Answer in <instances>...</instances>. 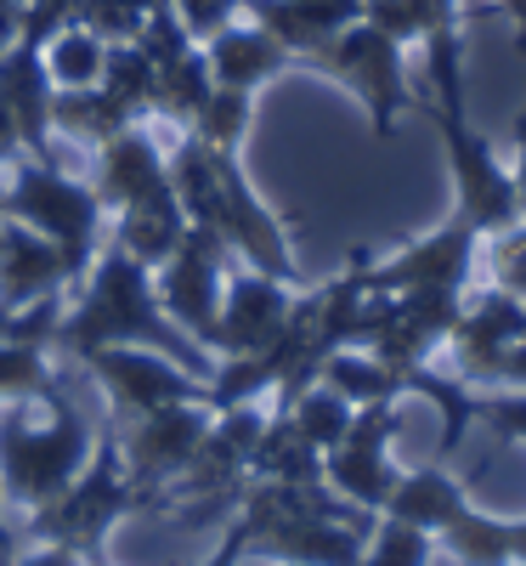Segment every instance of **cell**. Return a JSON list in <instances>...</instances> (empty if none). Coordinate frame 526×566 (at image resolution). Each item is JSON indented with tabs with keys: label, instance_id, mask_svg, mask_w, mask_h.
<instances>
[{
	"label": "cell",
	"instance_id": "obj_2",
	"mask_svg": "<svg viewBox=\"0 0 526 566\" xmlns=\"http://www.w3.org/2000/svg\"><path fill=\"white\" fill-rule=\"evenodd\" d=\"M141 510H159V499L130 482L125 453H119V431L108 419L97 431V442H91V459H85L80 476L57 499L29 510V533H34V544H63V549H74L97 566L103 549H108V533L125 515H141Z\"/></svg>",
	"mask_w": 526,
	"mask_h": 566
},
{
	"label": "cell",
	"instance_id": "obj_25",
	"mask_svg": "<svg viewBox=\"0 0 526 566\" xmlns=\"http://www.w3.org/2000/svg\"><path fill=\"white\" fill-rule=\"evenodd\" d=\"M125 125H136L103 85H57L52 97V136H69L74 148H103L108 136H119Z\"/></svg>",
	"mask_w": 526,
	"mask_h": 566
},
{
	"label": "cell",
	"instance_id": "obj_17",
	"mask_svg": "<svg viewBox=\"0 0 526 566\" xmlns=\"http://www.w3.org/2000/svg\"><path fill=\"white\" fill-rule=\"evenodd\" d=\"M74 283L80 277H74L69 255L52 239H40V232H29L23 221L7 216V227H0V312H18L45 295H69Z\"/></svg>",
	"mask_w": 526,
	"mask_h": 566
},
{
	"label": "cell",
	"instance_id": "obj_28",
	"mask_svg": "<svg viewBox=\"0 0 526 566\" xmlns=\"http://www.w3.org/2000/svg\"><path fill=\"white\" fill-rule=\"evenodd\" d=\"M250 125H255V91H232V85H215L199 119L187 125L204 148L215 154H244V142H250Z\"/></svg>",
	"mask_w": 526,
	"mask_h": 566
},
{
	"label": "cell",
	"instance_id": "obj_27",
	"mask_svg": "<svg viewBox=\"0 0 526 566\" xmlns=\"http://www.w3.org/2000/svg\"><path fill=\"white\" fill-rule=\"evenodd\" d=\"M277 413L290 419V424H295V431H301L317 453H328L334 442H340V437L351 431V419H357V408H351L340 391H328L323 380H312L306 391H295V397L283 402Z\"/></svg>",
	"mask_w": 526,
	"mask_h": 566
},
{
	"label": "cell",
	"instance_id": "obj_47",
	"mask_svg": "<svg viewBox=\"0 0 526 566\" xmlns=\"http://www.w3.org/2000/svg\"><path fill=\"white\" fill-rule=\"evenodd\" d=\"M0 7H18V0H0Z\"/></svg>",
	"mask_w": 526,
	"mask_h": 566
},
{
	"label": "cell",
	"instance_id": "obj_6",
	"mask_svg": "<svg viewBox=\"0 0 526 566\" xmlns=\"http://www.w3.org/2000/svg\"><path fill=\"white\" fill-rule=\"evenodd\" d=\"M430 119L442 130V148H448V176H453V216H464L482 239L515 227L520 205H515V176L498 159L493 136H482L470 125L464 108H436L430 103Z\"/></svg>",
	"mask_w": 526,
	"mask_h": 566
},
{
	"label": "cell",
	"instance_id": "obj_35",
	"mask_svg": "<svg viewBox=\"0 0 526 566\" xmlns=\"http://www.w3.org/2000/svg\"><path fill=\"white\" fill-rule=\"evenodd\" d=\"M136 45H141V57H148L154 69H165V63H176V57H187L199 45V34L187 29L181 18H176V7H159L154 18H141V29L130 34Z\"/></svg>",
	"mask_w": 526,
	"mask_h": 566
},
{
	"label": "cell",
	"instance_id": "obj_30",
	"mask_svg": "<svg viewBox=\"0 0 526 566\" xmlns=\"http://www.w3.org/2000/svg\"><path fill=\"white\" fill-rule=\"evenodd\" d=\"M154 80H159V69L141 57V45L136 40H114L108 45V63H103V91L130 114V119H148V103H154Z\"/></svg>",
	"mask_w": 526,
	"mask_h": 566
},
{
	"label": "cell",
	"instance_id": "obj_16",
	"mask_svg": "<svg viewBox=\"0 0 526 566\" xmlns=\"http://www.w3.org/2000/svg\"><path fill=\"white\" fill-rule=\"evenodd\" d=\"M526 335V301H515L509 290H487L470 295L453 335H448V363H453V380L464 386H493V374L504 363V352Z\"/></svg>",
	"mask_w": 526,
	"mask_h": 566
},
{
	"label": "cell",
	"instance_id": "obj_5",
	"mask_svg": "<svg viewBox=\"0 0 526 566\" xmlns=\"http://www.w3.org/2000/svg\"><path fill=\"white\" fill-rule=\"evenodd\" d=\"M312 69H323L340 91L362 103L368 125L379 142L397 136V119L413 108V85H408V45H397L391 34H379L374 23H351L340 29L323 52L312 57Z\"/></svg>",
	"mask_w": 526,
	"mask_h": 566
},
{
	"label": "cell",
	"instance_id": "obj_40",
	"mask_svg": "<svg viewBox=\"0 0 526 566\" xmlns=\"http://www.w3.org/2000/svg\"><path fill=\"white\" fill-rule=\"evenodd\" d=\"M509 176H515V205H520V221H526V103L515 114V165H509Z\"/></svg>",
	"mask_w": 526,
	"mask_h": 566
},
{
	"label": "cell",
	"instance_id": "obj_15",
	"mask_svg": "<svg viewBox=\"0 0 526 566\" xmlns=\"http://www.w3.org/2000/svg\"><path fill=\"white\" fill-rule=\"evenodd\" d=\"M290 306H295V283H277L255 266L227 272L221 312H215V328H210V357L266 352L283 335V323H290Z\"/></svg>",
	"mask_w": 526,
	"mask_h": 566
},
{
	"label": "cell",
	"instance_id": "obj_12",
	"mask_svg": "<svg viewBox=\"0 0 526 566\" xmlns=\"http://www.w3.org/2000/svg\"><path fill=\"white\" fill-rule=\"evenodd\" d=\"M475 261H482V232L464 216H448L442 227L419 232L413 244L368 261V290L374 295H402V290H464Z\"/></svg>",
	"mask_w": 526,
	"mask_h": 566
},
{
	"label": "cell",
	"instance_id": "obj_8",
	"mask_svg": "<svg viewBox=\"0 0 526 566\" xmlns=\"http://www.w3.org/2000/svg\"><path fill=\"white\" fill-rule=\"evenodd\" d=\"M215 232L227 239L232 261H244L277 283H295V290H306V272L295 261V244L290 232H283L277 210L255 193L250 170L238 165V154H221V210H215Z\"/></svg>",
	"mask_w": 526,
	"mask_h": 566
},
{
	"label": "cell",
	"instance_id": "obj_19",
	"mask_svg": "<svg viewBox=\"0 0 526 566\" xmlns=\"http://www.w3.org/2000/svg\"><path fill=\"white\" fill-rule=\"evenodd\" d=\"M250 23H261L295 63H312L323 45L362 18V0H250Z\"/></svg>",
	"mask_w": 526,
	"mask_h": 566
},
{
	"label": "cell",
	"instance_id": "obj_29",
	"mask_svg": "<svg viewBox=\"0 0 526 566\" xmlns=\"http://www.w3.org/2000/svg\"><path fill=\"white\" fill-rule=\"evenodd\" d=\"M40 57H45V74H52V85H97L103 80V63H108V40L103 34H91L80 23H69L63 34H52L40 45Z\"/></svg>",
	"mask_w": 526,
	"mask_h": 566
},
{
	"label": "cell",
	"instance_id": "obj_10",
	"mask_svg": "<svg viewBox=\"0 0 526 566\" xmlns=\"http://www.w3.org/2000/svg\"><path fill=\"white\" fill-rule=\"evenodd\" d=\"M80 368L103 386L114 424H125L136 413H154L165 402H193V397L204 402L199 374H187L181 363H170L165 352H148V346H103V352L80 357Z\"/></svg>",
	"mask_w": 526,
	"mask_h": 566
},
{
	"label": "cell",
	"instance_id": "obj_33",
	"mask_svg": "<svg viewBox=\"0 0 526 566\" xmlns=\"http://www.w3.org/2000/svg\"><path fill=\"white\" fill-rule=\"evenodd\" d=\"M159 7H170V0H80L74 23L91 29V34H103L114 45V40H130L141 29V18H154Z\"/></svg>",
	"mask_w": 526,
	"mask_h": 566
},
{
	"label": "cell",
	"instance_id": "obj_21",
	"mask_svg": "<svg viewBox=\"0 0 526 566\" xmlns=\"http://www.w3.org/2000/svg\"><path fill=\"white\" fill-rule=\"evenodd\" d=\"M459 504H470L464 482L448 470V459H430V464L397 470V488H391V499H386L379 515H397V522H413L424 533H442Z\"/></svg>",
	"mask_w": 526,
	"mask_h": 566
},
{
	"label": "cell",
	"instance_id": "obj_41",
	"mask_svg": "<svg viewBox=\"0 0 526 566\" xmlns=\"http://www.w3.org/2000/svg\"><path fill=\"white\" fill-rule=\"evenodd\" d=\"M493 386H520V391H526V335L504 352V363H498V374H493Z\"/></svg>",
	"mask_w": 526,
	"mask_h": 566
},
{
	"label": "cell",
	"instance_id": "obj_7",
	"mask_svg": "<svg viewBox=\"0 0 526 566\" xmlns=\"http://www.w3.org/2000/svg\"><path fill=\"white\" fill-rule=\"evenodd\" d=\"M227 239L215 227H199L187 221L181 244L165 266H154V290H159V306L170 312V323L181 335H193L204 352H210V328H215V312H221V290H227Z\"/></svg>",
	"mask_w": 526,
	"mask_h": 566
},
{
	"label": "cell",
	"instance_id": "obj_39",
	"mask_svg": "<svg viewBox=\"0 0 526 566\" xmlns=\"http://www.w3.org/2000/svg\"><path fill=\"white\" fill-rule=\"evenodd\" d=\"M12 566H91V560L74 555V549H63V544H34V549L12 555Z\"/></svg>",
	"mask_w": 526,
	"mask_h": 566
},
{
	"label": "cell",
	"instance_id": "obj_20",
	"mask_svg": "<svg viewBox=\"0 0 526 566\" xmlns=\"http://www.w3.org/2000/svg\"><path fill=\"white\" fill-rule=\"evenodd\" d=\"M199 45H204V63H210L215 85H232V91H261L266 80H277L283 69L295 63L266 29L250 23V18H232L227 29H215V34L199 40Z\"/></svg>",
	"mask_w": 526,
	"mask_h": 566
},
{
	"label": "cell",
	"instance_id": "obj_42",
	"mask_svg": "<svg viewBox=\"0 0 526 566\" xmlns=\"http://www.w3.org/2000/svg\"><path fill=\"white\" fill-rule=\"evenodd\" d=\"M18 159H23V136H18V125H12L7 103H0V170H12Z\"/></svg>",
	"mask_w": 526,
	"mask_h": 566
},
{
	"label": "cell",
	"instance_id": "obj_14",
	"mask_svg": "<svg viewBox=\"0 0 526 566\" xmlns=\"http://www.w3.org/2000/svg\"><path fill=\"white\" fill-rule=\"evenodd\" d=\"M91 154H97L91 159V187H97V199L108 205V216L176 199L170 193V154L159 148L154 119L125 125L119 136H108L103 148H91Z\"/></svg>",
	"mask_w": 526,
	"mask_h": 566
},
{
	"label": "cell",
	"instance_id": "obj_18",
	"mask_svg": "<svg viewBox=\"0 0 526 566\" xmlns=\"http://www.w3.org/2000/svg\"><path fill=\"white\" fill-rule=\"evenodd\" d=\"M52 97H57V85L45 74L40 45L18 40L12 52L0 57V103H7L29 159H52Z\"/></svg>",
	"mask_w": 526,
	"mask_h": 566
},
{
	"label": "cell",
	"instance_id": "obj_32",
	"mask_svg": "<svg viewBox=\"0 0 526 566\" xmlns=\"http://www.w3.org/2000/svg\"><path fill=\"white\" fill-rule=\"evenodd\" d=\"M436 555V533H424L397 515H374L368 544H362V566H430Z\"/></svg>",
	"mask_w": 526,
	"mask_h": 566
},
{
	"label": "cell",
	"instance_id": "obj_38",
	"mask_svg": "<svg viewBox=\"0 0 526 566\" xmlns=\"http://www.w3.org/2000/svg\"><path fill=\"white\" fill-rule=\"evenodd\" d=\"M244 560H250V522H244V515H232L221 544L204 555V566H244Z\"/></svg>",
	"mask_w": 526,
	"mask_h": 566
},
{
	"label": "cell",
	"instance_id": "obj_44",
	"mask_svg": "<svg viewBox=\"0 0 526 566\" xmlns=\"http://www.w3.org/2000/svg\"><path fill=\"white\" fill-rule=\"evenodd\" d=\"M12 549H18V533L7 522V488H0V566H12Z\"/></svg>",
	"mask_w": 526,
	"mask_h": 566
},
{
	"label": "cell",
	"instance_id": "obj_36",
	"mask_svg": "<svg viewBox=\"0 0 526 566\" xmlns=\"http://www.w3.org/2000/svg\"><path fill=\"white\" fill-rule=\"evenodd\" d=\"M362 23H374L379 34H391L397 45H419L424 40L419 0H362Z\"/></svg>",
	"mask_w": 526,
	"mask_h": 566
},
{
	"label": "cell",
	"instance_id": "obj_43",
	"mask_svg": "<svg viewBox=\"0 0 526 566\" xmlns=\"http://www.w3.org/2000/svg\"><path fill=\"white\" fill-rule=\"evenodd\" d=\"M498 12L509 18V29H515V52H520V63H526V0H498Z\"/></svg>",
	"mask_w": 526,
	"mask_h": 566
},
{
	"label": "cell",
	"instance_id": "obj_9",
	"mask_svg": "<svg viewBox=\"0 0 526 566\" xmlns=\"http://www.w3.org/2000/svg\"><path fill=\"white\" fill-rule=\"evenodd\" d=\"M210 419H215V408L193 397V402H165V408H154V413H136V419L114 424L130 482L148 488V493L159 499V510H170L165 488L187 470V459H193L199 437L210 431Z\"/></svg>",
	"mask_w": 526,
	"mask_h": 566
},
{
	"label": "cell",
	"instance_id": "obj_13",
	"mask_svg": "<svg viewBox=\"0 0 526 566\" xmlns=\"http://www.w3.org/2000/svg\"><path fill=\"white\" fill-rule=\"evenodd\" d=\"M261 424H266V402H244V408H227L210 419V431L199 437L187 470L165 488L170 510L181 499L193 504H221V493H238L250 482V459H255V442H261Z\"/></svg>",
	"mask_w": 526,
	"mask_h": 566
},
{
	"label": "cell",
	"instance_id": "obj_26",
	"mask_svg": "<svg viewBox=\"0 0 526 566\" xmlns=\"http://www.w3.org/2000/svg\"><path fill=\"white\" fill-rule=\"evenodd\" d=\"M210 91H215V74H210V63H204V45H193L187 57H176V63H165V69H159V80H154V103H148V119L187 130V125L199 119V108H204Z\"/></svg>",
	"mask_w": 526,
	"mask_h": 566
},
{
	"label": "cell",
	"instance_id": "obj_22",
	"mask_svg": "<svg viewBox=\"0 0 526 566\" xmlns=\"http://www.w3.org/2000/svg\"><path fill=\"white\" fill-rule=\"evenodd\" d=\"M187 232V210L176 199H159V205H136V210H119L108 216V244L125 250L130 261L141 266H165Z\"/></svg>",
	"mask_w": 526,
	"mask_h": 566
},
{
	"label": "cell",
	"instance_id": "obj_1",
	"mask_svg": "<svg viewBox=\"0 0 526 566\" xmlns=\"http://www.w3.org/2000/svg\"><path fill=\"white\" fill-rule=\"evenodd\" d=\"M103 346H148V352H165L187 374H199V380L215 368V357L193 335H181V328L170 323V312L159 306L154 266L130 261L114 244L97 250L91 272L80 277V290L69 295L63 323H57V340H52V352H63L74 363L91 357V352H103Z\"/></svg>",
	"mask_w": 526,
	"mask_h": 566
},
{
	"label": "cell",
	"instance_id": "obj_4",
	"mask_svg": "<svg viewBox=\"0 0 526 566\" xmlns=\"http://www.w3.org/2000/svg\"><path fill=\"white\" fill-rule=\"evenodd\" d=\"M0 199H7V216L23 221L29 232H40V239H52L74 277L91 272V261H97V250L108 244V205L97 199V187H91V176H74L63 170L57 159H18L7 170V181H0ZM80 290V283H74Z\"/></svg>",
	"mask_w": 526,
	"mask_h": 566
},
{
	"label": "cell",
	"instance_id": "obj_45",
	"mask_svg": "<svg viewBox=\"0 0 526 566\" xmlns=\"http://www.w3.org/2000/svg\"><path fill=\"white\" fill-rule=\"evenodd\" d=\"M18 45V7H0V57Z\"/></svg>",
	"mask_w": 526,
	"mask_h": 566
},
{
	"label": "cell",
	"instance_id": "obj_37",
	"mask_svg": "<svg viewBox=\"0 0 526 566\" xmlns=\"http://www.w3.org/2000/svg\"><path fill=\"white\" fill-rule=\"evenodd\" d=\"M170 7H176V18H181L187 29H193L199 40H210V34H215V29H227L232 18H244L250 0H170Z\"/></svg>",
	"mask_w": 526,
	"mask_h": 566
},
{
	"label": "cell",
	"instance_id": "obj_31",
	"mask_svg": "<svg viewBox=\"0 0 526 566\" xmlns=\"http://www.w3.org/2000/svg\"><path fill=\"white\" fill-rule=\"evenodd\" d=\"M57 386V368L45 346H23V340H0V408H23L40 402Z\"/></svg>",
	"mask_w": 526,
	"mask_h": 566
},
{
	"label": "cell",
	"instance_id": "obj_23",
	"mask_svg": "<svg viewBox=\"0 0 526 566\" xmlns=\"http://www.w3.org/2000/svg\"><path fill=\"white\" fill-rule=\"evenodd\" d=\"M317 380H323L328 391H340L351 408H368V402H402V397H408V374L391 368V363H379V357L362 352V346L328 352L323 368H317Z\"/></svg>",
	"mask_w": 526,
	"mask_h": 566
},
{
	"label": "cell",
	"instance_id": "obj_3",
	"mask_svg": "<svg viewBox=\"0 0 526 566\" xmlns=\"http://www.w3.org/2000/svg\"><path fill=\"white\" fill-rule=\"evenodd\" d=\"M34 402L23 408H7L0 413V488H7V504L18 510H34L45 499H57L91 459V419L74 408V397L63 386H52L40 397V419L29 413Z\"/></svg>",
	"mask_w": 526,
	"mask_h": 566
},
{
	"label": "cell",
	"instance_id": "obj_24",
	"mask_svg": "<svg viewBox=\"0 0 526 566\" xmlns=\"http://www.w3.org/2000/svg\"><path fill=\"white\" fill-rule=\"evenodd\" d=\"M250 482H295V488L323 482V453L277 408H266L261 442H255V459H250Z\"/></svg>",
	"mask_w": 526,
	"mask_h": 566
},
{
	"label": "cell",
	"instance_id": "obj_11",
	"mask_svg": "<svg viewBox=\"0 0 526 566\" xmlns=\"http://www.w3.org/2000/svg\"><path fill=\"white\" fill-rule=\"evenodd\" d=\"M391 442H397V402L357 408L351 431L323 453V488L340 493L346 504H357L362 515H379L386 499H391V488H397Z\"/></svg>",
	"mask_w": 526,
	"mask_h": 566
},
{
	"label": "cell",
	"instance_id": "obj_34",
	"mask_svg": "<svg viewBox=\"0 0 526 566\" xmlns=\"http://www.w3.org/2000/svg\"><path fill=\"white\" fill-rule=\"evenodd\" d=\"M475 424H487L498 442L526 448V391L520 386H475Z\"/></svg>",
	"mask_w": 526,
	"mask_h": 566
},
{
	"label": "cell",
	"instance_id": "obj_46",
	"mask_svg": "<svg viewBox=\"0 0 526 566\" xmlns=\"http://www.w3.org/2000/svg\"><path fill=\"white\" fill-rule=\"evenodd\" d=\"M0 227H7V199H0Z\"/></svg>",
	"mask_w": 526,
	"mask_h": 566
}]
</instances>
